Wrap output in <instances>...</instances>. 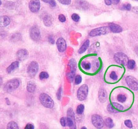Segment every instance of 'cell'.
I'll use <instances>...</instances> for the list:
<instances>
[{"instance_id": "6da1fadb", "label": "cell", "mask_w": 138, "mask_h": 129, "mask_svg": "<svg viewBox=\"0 0 138 129\" xmlns=\"http://www.w3.org/2000/svg\"><path fill=\"white\" fill-rule=\"evenodd\" d=\"M39 98L41 103L44 107L48 109L53 108L54 106V102L48 94L42 93L39 95Z\"/></svg>"}, {"instance_id": "7a4b0ae2", "label": "cell", "mask_w": 138, "mask_h": 129, "mask_svg": "<svg viewBox=\"0 0 138 129\" xmlns=\"http://www.w3.org/2000/svg\"><path fill=\"white\" fill-rule=\"evenodd\" d=\"M19 85L20 81L18 79H12L5 84L3 87L4 91L6 93L12 92L16 89Z\"/></svg>"}, {"instance_id": "3957f363", "label": "cell", "mask_w": 138, "mask_h": 129, "mask_svg": "<svg viewBox=\"0 0 138 129\" xmlns=\"http://www.w3.org/2000/svg\"><path fill=\"white\" fill-rule=\"evenodd\" d=\"M67 116L66 120L67 126L71 129H76L75 114L73 109L71 108H69L68 109L67 111Z\"/></svg>"}, {"instance_id": "277c9868", "label": "cell", "mask_w": 138, "mask_h": 129, "mask_svg": "<svg viewBox=\"0 0 138 129\" xmlns=\"http://www.w3.org/2000/svg\"><path fill=\"white\" fill-rule=\"evenodd\" d=\"M89 92V88L86 84L82 85L77 91V96L80 101H84L86 99Z\"/></svg>"}, {"instance_id": "5b68a950", "label": "cell", "mask_w": 138, "mask_h": 129, "mask_svg": "<svg viewBox=\"0 0 138 129\" xmlns=\"http://www.w3.org/2000/svg\"><path fill=\"white\" fill-rule=\"evenodd\" d=\"M110 31L108 27L107 26L98 27L92 30L89 33V36L94 37L105 35L108 33Z\"/></svg>"}, {"instance_id": "8992f818", "label": "cell", "mask_w": 138, "mask_h": 129, "mask_svg": "<svg viewBox=\"0 0 138 129\" xmlns=\"http://www.w3.org/2000/svg\"><path fill=\"white\" fill-rule=\"evenodd\" d=\"M39 65L38 62L34 61L31 62L27 67V74L30 77L33 78L36 75L39 70Z\"/></svg>"}, {"instance_id": "52a82bcc", "label": "cell", "mask_w": 138, "mask_h": 129, "mask_svg": "<svg viewBox=\"0 0 138 129\" xmlns=\"http://www.w3.org/2000/svg\"><path fill=\"white\" fill-rule=\"evenodd\" d=\"M114 60L117 64L125 66L127 65L129 58L127 56L122 52H118L114 54Z\"/></svg>"}, {"instance_id": "ba28073f", "label": "cell", "mask_w": 138, "mask_h": 129, "mask_svg": "<svg viewBox=\"0 0 138 129\" xmlns=\"http://www.w3.org/2000/svg\"><path fill=\"white\" fill-rule=\"evenodd\" d=\"M68 65L70 68V72L67 74V76L70 81L73 82L74 78L77 68L76 61L74 59H72L69 60Z\"/></svg>"}, {"instance_id": "9c48e42d", "label": "cell", "mask_w": 138, "mask_h": 129, "mask_svg": "<svg viewBox=\"0 0 138 129\" xmlns=\"http://www.w3.org/2000/svg\"><path fill=\"white\" fill-rule=\"evenodd\" d=\"M30 35L31 39L34 41H38L40 39L41 34L39 28L38 26L33 25L30 30Z\"/></svg>"}, {"instance_id": "30bf717a", "label": "cell", "mask_w": 138, "mask_h": 129, "mask_svg": "<svg viewBox=\"0 0 138 129\" xmlns=\"http://www.w3.org/2000/svg\"><path fill=\"white\" fill-rule=\"evenodd\" d=\"M91 121L93 126L96 128L101 129L104 127V121L102 117L99 115L94 114L92 115Z\"/></svg>"}, {"instance_id": "8fae6325", "label": "cell", "mask_w": 138, "mask_h": 129, "mask_svg": "<svg viewBox=\"0 0 138 129\" xmlns=\"http://www.w3.org/2000/svg\"><path fill=\"white\" fill-rule=\"evenodd\" d=\"M123 109L122 105L116 102H113L108 104L107 107L108 111L112 113H118L123 111Z\"/></svg>"}, {"instance_id": "7c38bea8", "label": "cell", "mask_w": 138, "mask_h": 129, "mask_svg": "<svg viewBox=\"0 0 138 129\" xmlns=\"http://www.w3.org/2000/svg\"><path fill=\"white\" fill-rule=\"evenodd\" d=\"M125 81L128 86L135 91L138 90V81L135 77L132 76H128L125 78Z\"/></svg>"}, {"instance_id": "4fadbf2b", "label": "cell", "mask_w": 138, "mask_h": 129, "mask_svg": "<svg viewBox=\"0 0 138 129\" xmlns=\"http://www.w3.org/2000/svg\"><path fill=\"white\" fill-rule=\"evenodd\" d=\"M41 7L40 2L38 0H33L30 1L29 7L30 10L33 13H36L39 11Z\"/></svg>"}, {"instance_id": "5bb4252c", "label": "cell", "mask_w": 138, "mask_h": 129, "mask_svg": "<svg viewBox=\"0 0 138 129\" xmlns=\"http://www.w3.org/2000/svg\"><path fill=\"white\" fill-rule=\"evenodd\" d=\"M56 43L58 50L60 53H63L66 50L67 47L66 42L63 38H58Z\"/></svg>"}, {"instance_id": "9a60e30c", "label": "cell", "mask_w": 138, "mask_h": 129, "mask_svg": "<svg viewBox=\"0 0 138 129\" xmlns=\"http://www.w3.org/2000/svg\"><path fill=\"white\" fill-rule=\"evenodd\" d=\"M29 53L28 51L25 49H22L18 51L16 56L18 59L21 61L26 60L28 57Z\"/></svg>"}, {"instance_id": "2e32d148", "label": "cell", "mask_w": 138, "mask_h": 129, "mask_svg": "<svg viewBox=\"0 0 138 129\" xmlns=\"http://www.w3.org/2000/svg\"><path fill=\"white\" fill-rule=\"evenodd\" d=\"M108 27L110 31L113 33H120L123 31L122 28L119 25L115 23H109Z\"/></svg>"}, {"instance_id": "e0dca14e", "label": "cell", "mask_w": 138, "mask_h": 129, "mask_svg": "<svg viewBox=\"0 0 138 129\" xmlns=\"http://www.w3.org/2000/svg\"><path fill=\"white\" fill-rule=\"evenodd\" d=\"M107 95V92L103 88L99 89L98 92V98L100 103H103L106 101Z\"/></svg>"}, {"instance_id": "ac0fdd59", "label": "cell", "mask_w": 138, "mask_h": 129, "mask_svg": "<svg viewBox=\"0 0 138 129\" xmlns=\"http://www.w3.org/2000/svg\"><path fill=\"white\" fill-rule=\"evenodd\" d=\"M90 44V41L89 39L86 40L78 50V53L79 54H81L85 53L89 48Z\"/></svg>"}, {"instance_id": "d6986e66", "label": "cell", "mask_w": 138, "mask_h": 129, "mask_svg": "<svg viewBox=\"0 0 138 129\" xmlns=\"http://www.w3.org/2000/svg\"><path fill=\"white\" fill-rule=\"evenodd\" d=\"M19 63L18 61L13 62L7 68V72L8 74H11L16 70L19 67Z\"/></svg>"}, {"instance_id": "ffe728a7", "label": "cell", "mask_w": 138, "mask_h": 129, "mask_svg": "<svg viewBox=\"0 0 138 129\" xmlns=\"http://www.w3.org/2000/svg\"><path fill=\"white\" fill-rule=\"evenodd\" d=\"M9 17L7 16H3L0 17V27H5L7 26L10 23Z\"/></svg>"}, {"instance_id": "44dd1931", "label": "cell", "mask_w": 138, "mask_h": 129, "mask_svg": "<svg viewBox=\"0 0 138 129\" xmlns=\"http://www.w3.org/2000/svg\"><path fill=\"white\" fill-rule=\"evenodd\" d=\"M43 22L46 26L49 27L52 25L53 19L51 16L49 15H46L43 17Z\"/></svg>"}, {"instance_id": "7402d4cb", "label": "cell", "mask_w": 138, "mask_h": 129, "mask_svg": "<svg viewBox=\"0 0 138 129\" xmlns=\"http://www.w3.org/2000/svg\"><path fill=\"white\" fill-rule=\"evenodd\" d=\"M22 37L19 33H13L11 35L10 37V39L12 42L16 43L21 40Z\"/></svg>"}, {"instance_id": "603a6c76", "label": "cell", "mask_w": 138, "mask_h": 129, "mask_svg": "<svg viewBox=\"0 0 138 129\" xmlns=\"http://www.w3.org/2000/svg\"><path fill=\"white\" fill-rule=\"evenodd\" d=\"M36 86L34 83L30 81L27 83V91L33 93L35 91Z\"/></svg>"}, {"instance_id": "cb8c5ba5", "label": "cell", "mask_w": 138, "mask_h": 129, "mask_svg": "<svg viewBox=\"0 0 138 129\" xmlns=\"http://www.w3.org/2000/svg\"><path fill=\"white\" fill-rule=\"evenodd\" d=\"M104 124L108 128H113L114 126V123L112 119L110 117H108L105 119L104 121Z\"/></svg>"}, {"instance_id": "d4e9b609", "label": "cell", "mask_w": 138, "mask_h": 129, "mask_svg": "<svg viewBox=\"0 0 138 129\" xmlns=\"http://www.w3.org/2000/svg\"><path fill=\"white\" fill-rule=\"evenodd\" d=\"M7 128L8 129H19L18 124L14 121H11L7 124Z\"/></svg>"}, {"instance_id": "484cf974", "label": "cell", "mask_w": 138, "mask_h": 129, "mask_svg": "<svg viewBox=\"0 0 138 129\" xmlns=\"http://www.w3.org/2000/svg\"><path fill=\"white\" fill-rule=\"evenodd\" d=\"M81 66L85 70H90L91 68V64L89 62L83 61L81 63Z\"/></svg>"}, {"instance_id": "4316f807", "label": "cell", "mask_w": 138, "mask_h": 129, "mask_svg": "<svg viewBox=\"0 0 138 129\" xmlns=\"http://www.w3.org/2000/svg\"><path fill=\"white\" fill-rule=\"evenodd\" d=\"M84 106L83 104H81L78 105L77 108L76 113L78 115H81L84 112Z\"/></svg>"}, {"instance_id": "83f0119b", "label": "cell", "mask_w": 138, "mask_h": 129, "mask_svg": "<svg viewBox=\"0 0 138 129\" xmlns=\"http://www.w3.org/2000/svg\"><path fill=\"white\" fill-rule=\"evenodd\" d=\"M127 67L128 69L133 70L135 68V60L131 59L129 60L128 62Z\"/></svg>"}, {"instance_id": "f1b7e54d", "label": "cell", "mask_w": 138, "mask_h": 129, "mask_svg": "<svg viewBox=\"0 0 138 129\" xmlns=\"http://www.w3.org/2000/svg\"><path fill=\"white\" fill-rule=\"evenodd\" d=\"M117 100L119 102L123 103L125 102L126 100L125 95L122 94H119L117 96Z\"/></svg>"}, {"instance_id": "f546056e", "label": "cell", "mask_w": 138, "mask_h": 129, "mask_svg": "<svg viewBox=\"0 0 138 129\" xmlns=\"http://www.w3.org/2000/svg\"><path fill=\"white\" fill-rule=\"evenodd\" d=\"M100 67V63L97 60H94L93 62L92 68L94 71H96Z\"/></svg>"}, {"instance_id": "4dcf8cb0", "label": "cell", "mask_w": 138, "mask_h": 129, "mask_svg": "<svg viewBox=\"0 0 138 129\" xmlns=\"http://www.w3.org/2000/svg\"><path fill=\"white\" fill-rule=\"evenodd\" d=\"M49 75L48 73L46 72H42L39 74V79L41 80L48 79Z\"/></svg>"}, {"instance_id": "1f68e13d", "label": "cell", "mask_w": 138, "mask_h": 129, "mask_svg": "<svg viewBox=\"0 0 138 129\" xmlns=\"http://www.w3.org/2000/svg\"><path fill=\"white\" fill-rule=\"evenodd\" d=\"M82 77L81 75H78L75 77L74 82L76 85H78L81 83L82 81Z\"/></svg>"}, {"instance_id": "d6a6232c", "label": "cell", "mask_w": 138, "mask_h": 129, "mask_svg": "<svg viewBox=\"0 0 138 129\" xmlns=\"http://www.w3.org/2000/svg\"><path fill=\"white\" fill-rule=\"evenodd\" d=\"M71 18L72 19L76 22H79L80 19V17L79 15L76 13H73L72 15Z\"/></svg>"}, {"instance_id": "836d02e7", "label": "cell", "mask_w": 138, "mask_h": 129, "mask_svg": "<svg viewBox=\"0 0 138 129\" xmlns=\"http://www.w3.org/2000/svg\"><path fill=\"white\" fill-rule=\"evenodd\" d=\"M110 77L114 81H116L118 79V76L115 71L111 72L110 74Z\"/></svg>"}, {"instance_id": "e575fe53", "label": "cell", "mask_w": 138, "mask_h": 129, "mask_svg": "<svg viewBox=\"0 0 138 129\" xmlns=\"http://www.w3.org/2000/svg\"><path fill=\"white\" fill-rule=\"evenodd\" d=\"M43 2H45L47 3H48L49 5H50L51 7H55L57 5L56 2L55 0H42Z\"/></svg>"}, {"instance_id": "d590c367", "label": "cell", "mask_w": 138, "mask_h": 129, "mask_svg": "<svg viewBox=\"0 0 138 129\" xmlns=\"http://www.w3.org/2000/svg\"><path fill=\"white\" fill-rule=\"evenodd\" d=\"M124 124L125 126L129 128H132L133 127L132 122L131 120H127L124 121Z\"/></svg>"}, {"instance_id": "8d00e7d4", "label": "cell", "mask_w": 138, "mask_h": 129, "mask_svg": "<svg viewBox=\"0 0 138 129\" xmlns=\"http://www.w3.org/2000/svg\"><path fill=\"white\" fill-rule=\"evenodd\" d=\"M62 92V88L61 87H60L58 89L56 93L57 98L58 100H60L61 99Z\"/></svg>"}, {"instance_id": "74e56055", "label": "cell", "mask_w": 138, "mask_h": 129, "mask_svg": "<svg viewBox=\"0 0 138 129\" xmlns=\"http://www.w3.org/2000/svg\"><path fill=\"white\" fill-rule=\"evenodd\" d=\"M122 8L123 9L130 11L131 9V5L129 3L124 4L123 5Z\"/></svg>"}, {"instance_id": "f35d334b", "label": "cell", "mask_w": 138, "mask_h": 129, "mask_svg": "<svg viewBox=\"0 0 138 129\" xmlns=\"http://www.w3.org/2000/svg\"><path fill=\"white\" fill-rule=\"evenodd\" d=\"M60 122L61 126L65 127L67 125L66 118L65 117H62L61 118Z\"/></svg>"}, {"instance_id": "ab89813d", "label": "cell", "mask_w": 138, "mask_h": 129, "mask_svg": "<svg viewBox=\"0 0 138 129\" xmlns=\"http://www.w3.org/2000/svg\"><path fill=\"white\" fill-rule=\"evenodd\" d=\"M58 19L61 23H64L66 21V18L64 15L62 14L59 15L58 16Z\"/></svg>"}, {"instance_id": "60d3db41", "label": "cell", "mask_w": 138, "mask_h": 129, "mask_svg": "<svg viewBox=\"0 0 138 129\" xmlns=\"http://www.w3.org/2000/svg\"><path fill=\"white\" fill-rule=\"evenodd\" d=\"M60 3L63 5H69L72 2L71 0H58Z\"/></svg>"}, {"instance_id": "b9f144b4", "label": "cell", "mask_w": 138, "mask_h": 129, "mask_svg": "<svg viewBox=\"0 0 138 129\" xmlns=\"http://www.w3.org/2000/svg\"><path fill=\"white\" fill-rule=\"evenodd\" d=\"M48 42L52 44H54L55 43V40L54 38L51 36H49L48 37Z\"/></svg>"}, {"instance_id": "7bdbcfd3", "label": "cell", "mask_w": 138, "mask_h": 129, "mask_svg": "<svg viewBox=\"0 0 138 129\" xmlns=\"http://www.w3.org/2000/svg\"><path fill=\"white\" fill-rule=\"evenodd\" d=\"M34 128V126L32 124L30 123L27 124L25 128L26 129H33Z\"/></svg>"}, {"instance_id": "ee69618b", "label": "cell", "mask_w": 138, "mask_h": 129, "mask_svg": "<svg viewBox=\"0 0 138 129\" xmlns=\"http://www.w3.org/2000/svg\"><path fill=\"white\" fill-rule=\"evenodd\" d=\"M104 2H105V4L108 6L111 5L112 4V0H104Z\"/></svg>"}, {"instance_id": "f6af8a7d", "label": "cell", "mask_w": 138, "mask_h": 129, "mask_svg": "<svg viewBox=\"0 0 138 129\" xmlns=\"http://www.w3.org/2000/svg\"><path fill=\"white\" fill-rule=\"evenodd\" d=\"M5 100L6 103L7 105H11L9 99H8V98H6L5 99Z\"/></svg>"}, {"instance_id": "bcb514c9", "label": "cell", "mask_w": 138, "mask_h": 129, "mask_svg": "<svg viewBox=\"0 0 138 129\" xmlns=\"http://www.w3.org/2000/svg\"><path fill=\"white\" fill-rule=\"evenodd\" d=\"M133 11H134V12L135 13L138 14V7H134L133 8Z\"/></svg>"}, {"instance_id": "7dc6e473", "label": "cell", "mask_w": 138, "mask_h": 129, "mask_svg": "<svg viewBox=\"0 0 138 129\" xmlns=\"http://www.w3.org/2000/svg\"><path fill=\"white\" fill-rule=\"evenodd\" d=\"M112 4H117L119 3L120 2V0H112Z\"/></svg>"}, {"instance_id": "c3c4849f", "label": "cell", "mask_w": 138, "mask_h": 129, "mask_svg": "<svg viewBox=\"0 0 138 129\" xmlns=\"http://www.w3.org/2000/svg\"><path fill=\"white\" fill-rule=\"evenodd\" d=\"M81 129H87V128L86 127H85V126H84V127H83L82 128H81Z\"/></svg>"}, {"instance_id": "681fc988", "label": "cell", "mask_w": 138, "mask_h": 129, "mask_svg": "<svg viewBox=\"0 0 138 129\" xmlns=\"http://www.w3.org/2000/svg\"><path fill=\"white\" fill-rule=\"evenodd\" d=\"M0 5H1V4H2V1H1L0 0Z\"/></svg>"}, {"instance_id": "f907efd6", "label": "cell", "mask_w": 138, "mask_h": 129, "mask_svg": "<svg viewBox=\"0 0 138 129\" xmlns=\"http://www.w3.org/2000/svg\"></svg>"}]
</instances>
